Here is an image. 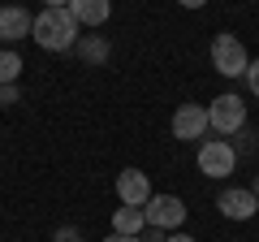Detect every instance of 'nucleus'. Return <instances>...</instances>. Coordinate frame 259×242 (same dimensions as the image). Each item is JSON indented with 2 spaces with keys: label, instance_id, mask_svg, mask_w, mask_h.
Masks as SVG:
<instances>
[{
  "label": "nucleus",
  "instance_id": "1",
  "mask_svg": "<svg viewBox=\"0 0 259 242\" xmlns=\"http://www.w3.org/2000/svg\"><path fill=\"white\" fill-rule=\"evenodd\" d=\"M30 35H35L39 48H48V52H65V48H78V18L69 9H44L35 13V22H30Z\"/></svg>",
  "mask_w": 259,
  "mask_h": 242
},
{
  "label": "nucleus",
  "instance_id": "2",
  "mask_svg": "<svg viewBox=\"0 0 259 242\" xmlns=\"http://www.w3.org/2000/svg\"><path fill=\"white\" fill-rule=\"evenodd\" d=\"M212 65H216V74H225V78H246L250 56H246V48H242L238 35L225 30V35L212 39Z\"/></svg>",
  "mask_w": 259,
  "mask_h": 242
},
{
  "label": "nucleus",
  "instance_id": "3",
  "mask_svg": "<svg viewBox=\"0 0 259 242\" xmlns=\"http://www.w3.org/2000/svg\"><path fill=\"white\" fill-rule=\"evenodd\" d=\"M207 126L221 130V134H238L246 126V104H242V95H216L207 104Z\"/></svg>",
  "mask_w": 259,
  "mask_h": 242
},
{
  "label": "nucleus",
  "instance_id": "4",
  "mask_svg": "<svg viewBox=\"0 0 259 242\" xmlns=\"http://www.w3.org/2000/svg\"><path fill=\"white\" fill-rule=\"evenodd\" d=\"M233 169H238V151H233V143H225V139L199 143V173H207V177H229Z\"/></svg>",
  "mask_w": 259,
  "mask_h": 242
},
{
  "label": "nucleus",
  "instance_id": "5",
  "mask_svg": "<svg viewBox=\"0 0 259 242\" xmlns=\"http://www.w3.org/2000/svg\"><path fill=\"white\" fill-rule=\"evenodd\" d=\"M143 216H147L151 229H177V225L186 221V204L177 195H151L147 204H143Z\"/></svg>",
  "mask_w": 259,
  "mask_h": 242
},
{
  "label": "nucleus",
  "instance_id": "6",
  "mask_svg": "<svg viewBox=\"0 0 259 242\" xmlns=\"http://www.w3.org/2000/svg\"><path fill=\"white\" fill-rule=\"evenodd\" d=\"M117 195H121V204L143 208V204L151 199V182H147V173H143V169H121V173H117Z\"/></svg>",
  "mask_w": 259,
  "mask_h": 242
},
{
  "label": "nucleus",
  "instance_id": "7",
  "mask_svg": "<svg viewBox=\"0 0 259 242\" xmlns=\"http://www.w3.org/2000/svg\"><path fill=\"white\" fill-rule=\"evenodd\" d=\"M203 130H207V108H199V104H182V108L173 112V139L194 143V139H203Z\"/></svg>",
  "mask_w": 259,
  "mask_h": 242
},
{
  "label": "nucleus",
  "instance_id": "8",
  "mask_svg": "<svg viewBox=\"0 0 259 242\" xmlns=\"http://www.w3.org/2000/svg\"><path fill=\"white\" fill-rule=\"evenodd\" d=\"M216 208H221L229 221H250V216L259 212V199L250 195V190H238V186H233V190H225V195L216 199Z\"/></svg>",
  "mask_w": 259,
  "mask_h": 242
},
{
  "label": "nucleus",
  "instance_id": "9",
  "mask_svg": "<svg viewBox=\"0 0 259 242\" xmlns=\"http://www.w3.org/2000/svg\"><path fill=\"white\" fill-rule=\"evenodd\" d=\"M30 13L22 9V5H5V9H0V39H26V30H30Z\"/></svg>",
  "mask_w": 259,
  "mask_h": 242
},
{
  "label": "nucleus",
  "instance_id": "10",
  "mask_svg": "<svg viewBox=\"0 0 259 242\" xmlns=\"http://www.w3.org/2000/svg\"><path fill=\"white\" fill-rule=\"evenodd\" d=\"M69 13L78 18V26H104L112 13V0H69Z\"/></svg>",
  "mask_w": 259,
  "mask_h": 242
},
{
  "label": "nucleus",
  "instance_id": "11",
  "mask_svg": "<svg viewBox=\"0 0 259 242\" xmlns=\"http://www.w3.org/2000/svg\"><path fill=\"white\" fill-rule=\"evenodd\" d=\"M143 229H147V216H143V208L121 204L117 212H112V233H130V238H139Z\"/></svg>",
  "mask_w": 259,
  "mask_h": 242
},
{
  "label": "nucleus",
  "instance_id": "12",
  "mask_svg": "<svg viewBox=\"0 0 259 242\" xmlns=\"http://www.w3.org/2000/svg\"><path fill=\"white\" fill-rule=\"evenodd\" d=\"M78 52H82V61H91V65H104V61H108V44H104V39H78Z\"/></svg>",
  "mask_w": 259,
  "mask_h": 242
},
{
  "label": "nucleus",
  "instance_id": "13",
  "mask_svg": "<svg viewBox=\"0 0 259 242\" xmlns=\"http://www.w3.org/2000/svg\"><path fill=\"white\" fill-rule=\"evenodd\" d=\"M22 69H26V65H22L18 52H0V87H5V83H18Z\"/></svg>",
  "mask_w": 259,
  "mask_h": 242
},
{
  "label": "nucleus",
  "instance_id": "14",
  "mask_svg": "<svg viewBox=\"0 0 259 242\" xmlns=\"http://www.w3.org/2000/svg\"><path fill=\"white\" fill-rule=\"evenodd\" d=\"M0 104H18V83H5V87H0Z\"/></svg>",
  "mask_w": 259,
  "mask_h": 242
},
{
  "label": "nucleus",
  "instance_id": "15",
  "mask_svg": "<svg viewBox=\"0 0 259 242\" xmlns=\"http://www.w3.org/2000/svg\"><path fill=\"white\" fill-rule=\"evenodd\" d=\"M246 83H250V91L259 95V61H250V69H246Z\"/></svg>",
  "mask_w": 259,
  "mask_h": 242
},
{
  "label": "nucleus",
  "instance_id": "16",
  "mask_svg": "<svg viewBox=\"0 0 259 242\" xmlns=\"http://www.w3.org/2000/svg\"><path fill=\"white\" fill-rule=\"evenodd\" d=\"M56 242H82V238H78V229H61V233H56Z\"/></svg>",
  "mask_w": 259,
  "mask_h": 242
},
{
  "label": "nucleus",
  "instance_id": "17",
  "mask_svg": "<svg viewBox=\"0 0 259 242\" xmlns=\"http://www.w3.org/2000/svg\"><path fill=\"white\" fill-rule=\"evenodd\" d=\"M104 242H139V238H130V233H108Z\"/></svg>",
  "mask_w": 259,
  "mask_h": 242
},
{
  "label": "nucleus",
  "instance_id": "18",
  "mask_svg": "<svg viewBox=\"0 0 259 242\" xmlns=\"http://www.w3.org/2000/svg\"><path fill=\"white\" fill-rule=\"evenodd\" d=\"M177 5H182V9H203L207 0H177Z\"/></svg>",
  "mask_w": 259,
  "mask_h": 242
},
{
  "label": "nucleus",
  "instance_id": "19",
  "mask_svg": "<svg viewBox=\"0 0 259 242\" xmlns=\"http://www.w3.org/2000/svg\"><path fill=\"white\" fill-rule=\"evenodd\" d=\"M48 9H69V0H48Z\"/></svg>",
  "mask_w": 259,
  "mask_h": 242
},
{
  "label": "nucleus",
  "instance_id": "20",
  "mask_svg": "<svg viewBox=\"0 0 259 242\" xmlns=\"http://www.w3.org/2000/svg\"><path fill=\"white\" fill-rule=\"evenodd\" d=\"M164 242H194V238H186V233H173V238H164Z\"/></svg>",
  "mask_w": 259,
  "mask_h": 242
},
{
  "label": "nucleus",
  "instance_id": "21",
  "mask_svg": "<svg viewBox=\"0 0 259 242\" xmlns=\"http://www.w3.org/2000/svg\"><path fill=\"white\" fill-rule=\"evenodd\" d=\"M250 195H255V199H259V177H255V186H250Z\"/></svg>",
  "mask_w": 259,
  "mask_h": 242
}]
</instances>
